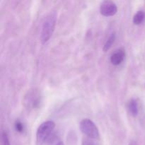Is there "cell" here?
<instances>
[{
	"mask_svg": "<svg viewBox=\"0 0 145 145\" xmlns=\"http://www.w3.org/2000/svg\"><path fill=\"white\" fill-rule=\"evenodd\" d=\"M145 18V12L144 11H139L135 14L133 17V24L135 25H140L144 21Z\"/></svg>",
	"mask_w": 145,
	"mask_h": 145,
	"instance_id": "9",
	"label": "cell"
},
{
	"mask_svg": "<svg viewBox=\"0 0 145 145\" xmlns=\"http://www.w3.org/2000/svg\"><path fill=\"white\" fill-rule=\"evenodd\" d=\"M118 11V7L114 1H103L101 4L100 12L104 16H113Z\"/></svg>",
	"mask_w": 145,
	"mask_h": 145,
	"instance_id": "4",
	"label": "cell"
},
{
	"mask_svg": "<svg viewBox=\"0 0 145 145\" xmlns=\"http://www.w3.org/2000/svg\"><path fill=\"white\" fill-rule=\"evenodd\" d=\"M55 145H64V143L62 142L59 141V142H58L57 143V144H55Z\"/></svg>",
	"mask_w": 145,
	"mask_h": 145,
	"instance_id": "14",
	"label": "cell"
},
{
	"mask_svg": "<svg viewBox=\"0 0 145 145\" xmlns=\"http://www.w3.org/2000/svg\"><path fill=\"white\" fill-rule=\"evenodd\" d=\"M25 103H28V106L30 108H33L37 107V106L40 103L39 95L37 94L36 93H34V92L29 93L28 96L27 97Z\"/></svg>",
	"mask_w": 145,
	"mask_h": 145,
	"instance_id": "6",
	"label": "cell"
},
{
	"mask_svg": "<svg viewBox=\"0 0 145 145\" xmlns=\"http://www.w3.org/2000/svg\"><path fill=\"white\" fill-rule=\"evenodd\" d=\"M128 145H138V144H137V142L132 141V142H130V143H129Z\"/></svg>",
	"mask_w": 145,
	"mask_h": 145,
	"instance_id": "13",
	"label": "cell"
},
{
	"mask_svg": "<svg viewBox=\"0 0 145 145\" xmlns=\"http://www.w3.org/2000/svg\"><path fill=\"white\" fill-rule=\"evenodd\" d=\"M116 33H113L110 34V35L108 37V38L107 40L105 42L104 45H103V50L104 52H107V51H108L111 48L112 45H113L115 40H116Z\"/></svg>",
	"mask_w": 145,
	"mask_h": 145,
	"instance_id": "8",
	"label": "cell"
},
{
	"mask_svg": "<svg viewBox=\"0 0 145 145\" xmlns=\"http://www.w3.org/2000/svg\"><path fill=\"white\" fill-rule=\"evenodd\" d=\"M128 110L133 117H136L138 114V103L135 99H131L128 103Z\"/></svg>",
	"mask_w": 145,
	"mask_h": 145,
	"instance_id": "7",
	"label": "cell"
},
{
	"mask_svg": "<svg viewBox=\"0 0 145 145\" xmlns=\"http://www.w3.org/2000/svg\"><path fill=\"white\" fill-rule=\"evenodd\" d=\"M55 127V124L52 120L42 123L38 127L36 133V141L38 145L43 144L48 141Z\"/></svg>",
	"mask_w": 145,
	"mask_h": 145,
	"instance_id": "2",
	"label": "cell"
},
{
	"mask_svg": "<svg viewBox=\"0 0 145 145\" xmlns=\"http://www.w3.org/2000/svg\"><path fill=\"white\" fill-rule=\"evenodd\" d=\"M57 21V14L54 11L50 12L45 17L41 27L40 40L42 44H45L50 39L55 31Z\"/></svg>",
	"mask_w": 145,
	"mask_h": 145,
	"instance_id": "1",
	"label": "cell"
},
{
	"mask_svg": "<svg viewBox=\"0 0 145 145\" xmlns=\"http://www.w3.org/2000/svg\"><path fill=\"white\" fill-rule=\"evenodd\" d=\"M1 141H2V145H11L10 144L9 140H8V135L6 132H3L1 135Z\"/></svg>",
	"mask_w": 145,
	"mask_h": 145,
	"instance_id": "10",
	"label": "cell"
},
{
	"mask_svg": "<svg viewBox=\"0 0 145 145\" xmlns=\"http://www.w3.org/2000/svg\"><path fill=\"white\" fill-rule=\"evenodd\" d=\"M82 145H96V144H95L94 142L92 140V139L87 137V138L84 139V140H83Z\"/></svg>",
	"mask_w": 145,
	"mask_h": 145,
	"instance_id": "12",
	"label": "cell"
},
{
	"mask_svg": "<svg viewBox=\"0 0 145 145\" xmlns=\"http://www.w3.org/2000/svg\"><path fill=\"white\" fill-rule=\"evenodd\" d=\"M15 129L17 132H18V133H23L24 130V124H23L21 121L18 120V121L16 122L15 123Z\"/></svg>",
	"mask_w": 145,
	"mask_h": 145,
	"instance_id": "11",
	"label": "cell"
},
{
	"mask_svg": "<svg viewBox=\"0 0 145 145\" xmlns=\"http://www.w3.org/2000/svg\"><path fill=\"white\" fill-rule=\"evenodd\" d=\"M125 57V52L124 50L119 49L116 50L110 57V62L115 66L120 65Z\"/></svg>",
	"mask_w": 145,
	"mask_h": 145,
	"instance_id": "5",
	"label": "cell"
},
{
	"mask_svg": "<svg viewBox=\"0 0 145 145\" xmlns=\"http://www.w3.org/2000/svg\"><path fill=\"white\" fill-rule=\"evenodd\" d=\"M80 130L89 138L96 140L99 137V131L97 126L90 119H84L80 123Z\"/></svg>",
	"mask_w": 145,
	"mask_h": 145,
	"instance_id": "3",
	"label": "cell"
}]
</instances>
